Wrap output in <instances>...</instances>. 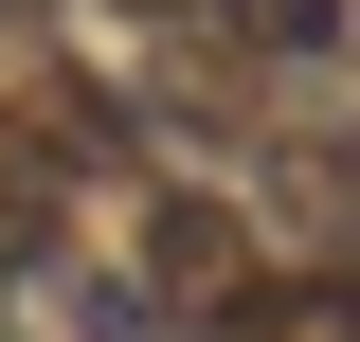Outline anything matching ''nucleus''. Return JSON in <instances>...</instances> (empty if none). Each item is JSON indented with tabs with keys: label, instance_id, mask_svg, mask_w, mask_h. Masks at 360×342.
I'll return each instance as SVG.
<instances>
[{
	"label": "nucleus",
	"instance_id": "5",
	"mask_svg": "<svg viewBox=\"0 0 360 342\" xmlns=\"http://www.w3.org/2000/svg\"><path fill=\"white\" fill-rule=\"evenodd\" d=\"M198 18H217L234 54H324L342 37V0H198Z\"/></svg>",
	"mask_w": 360,
	"mask_h": 342
},
{
	"label": "nucleus",
	"instance_id": "6",
	"mask_svg": "<svg viewBox=\"0 0 360 342\" xmlns=\"http://www.w3.org/2000/svg\"><path fill=\"white\" fill-rule=\"evenodd\" d=\"M18 37H37V0H0V54H18Z\"/></svg>",
	"mask_w": 360,
	"mask_h": 342
},
{
	"label": "nucleus",
	"instance_id": "1",
	"mask_svg": "<svg viewBox=\"0 0 360 342\" xmlns=\"http://www.w3.org/2000/svg\"><path fill=\"white\" fill-rule=\"evenodd\" d=\"M252 216H234V198H144V270H127V289H144V324H252Z\"/></svg>",
	"mask_w": 360,
	"mask_h": 342
},
{
	"label": "nucleus",
	"instance_id": "2",
	"mask_svg": "<svg viewBox=\"0 0 360 342\" xmlns=\"http://www.w3.org/2000/svg\"><path fill=\"white\" fill-rule=\"evenodd\" d=\"M18 144H37V180H72V163H127V108L90 72H18Z\"/></svg>",
	"mask_w": 360,
	"mask_h": 342
},
{
	"label": "nucleus",
	"instance_id": "3",
	"mask_svg": "<svg viewBox=\"0 0 360 342\" xmlns=\"http://www.w3.org/2000/svg\"><path fill=\"white\" fill-rule=\"evenodd\" d=\"M234 342H360V270H270Z\"/></svg>",
	"mask_w": 360,
	"mask_h": 342
},
{
	"label": "nucleus",
	"instance_id": "7",
	"mask_svg": "<svg viewBox=\"0 0 360 342\" xmlns=\"http://www.w3.org/2000/svg\"><path fill=\"white\" fill-rule=\"evenodd\" d=\"M127 18H198V0H127Z\"/></svg>",
	"mask_w": 360,
	"mask_h": 342
},
{
	"label": "nucleus",
	"instance_id": "4",
	"mask_svg": "<svg viewBox=\"0 0 360 342\" xmlns=\"http://www.w3.org/2000/svg\"><path fill=\"white\" fill-rule=\"evenodd\" d=\"M37 270H72V253H54V180H37V163H0V306L37 289Z\"/></svg>",
	"mask_w": 360,
	"mask_h": 342
}]
</instances>
